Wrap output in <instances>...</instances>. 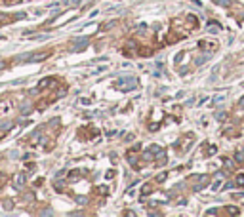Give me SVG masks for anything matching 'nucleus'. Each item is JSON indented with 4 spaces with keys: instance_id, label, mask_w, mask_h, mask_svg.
<instances>
[{
    "instance_id": "f257e3e1",
    "label": "nucleus",
    "mask_w": 244,
    "mask_h": 217,
    "mask_svg": "<svg viewBox=\"0 0 244 217\" xmlns=\"http://www.w3.org/2000/svg\"><path fill=\"white\" fill-rule=\"evenodd\" d=\"M217 40H200L198 42V48L200 50H206V54H214L217 50Z\"/></svg>"
},
{
    "instance_id": "f03ea898",
    "label": "nucleus",
    "mask_w": 244,
    "mask_h": 217,
    "mask_svg": "<svg viewBox=\"0 0 244 217\" xmlns=\"http://www.w3.org/2000/svg\"><path fill=\"white\" fill-rule=\"evenodd\" d=\"M10 111H12V103L10 101H0V116H6Z\"/></svg>"
},
{
    "instance_id": "7ed1b4c3",
    "label": "nucleus",
    "mask_w": 244,
    "mask_h": 217,
    "mask_svg": "<svg viewBox=\"0 0 244 217\" xmlns=\"http://www.w3.org/2000/svg\"><path fill=\"white\" fill-rule=\"evenodd\" d=\"M50 84H55V80L52 76H46V78H42V80L38 82V88H48Z\"/></svg>"
},
{
    "instance_id": "20e7f679",
    "label": "nucleus",
    "mask_w": 244,
    "mask_h": 217,
    "mask_svg": "<svg viewBox=\"0 0 244 217\" xmlns=\"http://www.w3.org/2000/svg\"><path fill=\"white\" fill-rule=\"evenodd\" d=\"M80 175H82V172H80V170H73V172H69V179H71V181H78Z\"/></svg>"
},
{
    "instance_id": "39448f33",
    "label": "nucleus",
    "mask_w": 244,
    "mask_h": 217,
    "mask_svg": "<svg viewBox=\"0 0 244 217\" xmlns=\"http://www.w3.org/2000/svg\"><path fill=\"white\" fill-rule=\"evenodd\" d=\"M187 21H189V27H193V29H197V27H198V19H197V15H189V17H187Z\"/></svg>"
},
{
    "instance_id": "423d86ee",
    "label": "nucleus",
    "mask_w": 244,
    "mask_h": 217,
    "mask_svg": "<svg viewBox=\"0 0 244 217\" xmlns=\"http://www.w3.org/2000/svg\"><path fill=\"white\" fill-rule=\"evenodd\" d=\"M227 213H229V215H239L240 209L236 208V206H227Z\"/></svg>"
},
{
    "instance_id": "0eeeda50",
    "label": "nucleus",
    "mask_w": 244,
    "mask_h": 217,
    "mask_svg": "<svg viewBox=\"0 0 244 217\" xmlns=\"http://www.w3.org/2000/svg\"><path fill=\"white\" fill-rule=\"evenodd\" d=\"M235 185H236V187H244V173H239V175H236Z\"/></svg>"
},
{
    "instance_id": "6e6552de",
    "label": "nucleus",
    "mask_w": 244,
    "mask_h": 217,
    "mask_svg": "<svg viewBox=\"0 0 244 217\" xmlns=\"http://www.w3.org/2000/svg\"><path fill=\"white\" fill-rule=\"evenodd\" d=\"M8 21H10L8 14H0V27H2V25H8Z\"/></svg>"
},
{
    "instance_id": "1a4fd4ad",
    "label": "nucleus",
    "mask_w": 244,
    "mask_h": 217,
    "mask_svg": "<svg viewBox=\"0 0 244 217\" xmlns=\"http://www.w3.org/2000/svg\"><path fill=\"white\" fill-rule=\"evenodd\" d=\"M25 175H17V179H15V187H21V185H25Z\"/></svg>"
},
{
    "instance_id": "9d476101",
    "label": "nucleus",
    "mask_w": 244,
    "mask_h": 217,
    "mask_svg": "<svg viewBox=\"0 0 244 217\" xmlns=\"http://www.w3.org/2000/svg\"><path fill=\"white\" fill-rule=\"evenodd\" d=\"M216 152H217V147H216V145H212V147L206 150V156H214Z\"/></svg>"
},
{
    "instance_id": "9b49d317",
    "label": "nucleus",
    "mask_w": 244,
    "mask_h": 217,
    "mask_svg": "<svg viewBox=\"0 0 244 217\" xmlns=\"http://www.w3.org/2000/svg\"><path fill=\"white\" fill-rule=\"evenodd\" d=\"M166 177H168V173H166V172H162V173H158V175L155 177V179H157L158 183H162V181H166Z\"/></svg>"
},
{
    "instance_id": "f8f14e48",
    "label": "nucleus",
    "mask_w": 244,
    "mask_h": 217,
    "mask_svg": "<svg viewBox=\"0 0 244 217\" xmlns=\"http://www.w3.org/2000/svg\"><path fill=\"white\" fill-rule=\"evenodd\" d=\"M141 192H143V196H147V194H151V185H143V189H141Z\"/></svg>"
},
{
    "instance_id": "ddd939ff",
    "label": "nucleus",
    "mask_w": 244,
    "mask_h": 217,
    "mask_svg": "<svg viewBox=\"0 0 244 217\" xmlns=\"http://www.w3.org/2000/svg\"><path fill=\"white\" fill-rule=\"evenodd\" d=\"M216 2L221 6H231V0H216Z\"/></svg>"
},
{
    "instance_id": "4468645a",
    "label": "nucleus",
    "mask_w": 244,
    "mask_h": 217,
    "mask_svg": "<svg viewBox=\"0 0 244 217\" xmlns=\"http://www.w3.org/2000/svg\"><path fill=\"white\" fill-rule=\"evenodd\" d=\"M235 160H236V162H242V160H244V154H242V152H236Z\"/></svg>"
},
{
    "instance_id": "2eb2a0df",
    "label": "nucleus",
    "mask_w": 244,
    "mask_h": 217,
    "mask_svg": "<svg viewBox=\"0 0 244 217\" xmlns=\"http://www.w3.org/2000/svg\"><path fill=\"white\" fill-rule=\"evenodd\" d=\"M216 213H217V209L212 208V209H208V212H206V215H216Z\"/></svg>"
},
{
    "instance_id": "dca6fc26",
    "label": "nucleus",
    "mask_w": 244,
    "mask_h": 217,
    "mask_svg": "<svg viewBox=\"0 0 244 217\" xmlns=\"http://www.w3.org/2000/svg\"><path fill=\"white\" fill-rule=\"evenodd\" d=\"M225 168H233V160H229V158H225Z\"/></svg>"
},
{
    "instance_id": "f3484780",
    "label": "nucleus",
    "mask_w": 244,
    "mask_h": 217,
    "mask_svg": "<svg viewBox=\"0 0 244 217\" xmlns=\"http://www.w3.org/2000/svg\"><path fill=\"white\" fill-rule=\"evenodd\" d=\"M55 189H57V190H63V183H61V181H57V183H55Z\"/></svg>"
},
{
    "instance_id": "a211bd4d",
    "label": "nucleus",
    "mask_w": 244,
    "mask_h": 217,
    "mask_svg": "<svg viewBox=\"0 0 244 217\" xmlns=\"http://www.w3.org/2000/svg\"><path fill=\"white\" fill-rule=\"evenodd\" d=\"M158 128H160L158 124H149V130H158Z\"/></svg>"
},
{
    "instance_id": "6ab92c4d",
    "label": "nucleus",
    "mask_w": 244,
    "mask_h": 217,
    "mask_svg": "<svg viewBox=\"0 0 244 217\" xmlns=\"http://www.w3.org/2000/svg\"><path fill=\"white\" fill-rule=\"evenodd\" d=\"M4 206H6V209H12V206H14V204H12V202L8 200V202H4Z\"/></svg>"
},
{
    "instance_id": "aec40b11",
    "label": "nucleus",
    "mask_w": 244,
    "mask_h": 217,
    "mask_svg": "<svg viewBox=\"0 0 244 217\" xmlns=\"http://www.w3.org/2000/svg\"><path fill=\"white\" fill-rule=\"evenodd\" d=\"M76 202H78V204H86V198H82V196H78V198H76Z\"/></svg>"
},
{
    "instance_id": "412c9836",
    "label": "nucleus",
    "mask_w": 244,
    "mask_h": 217,
    "mask_svg": "<svg viewBox=\"0 0 244 217\" xmlns=\"http://www.w3.org/2000/svg\"><path fill=\"white\" fill-rule=\"evenodd\" d=\"M219 187H221V183H219V181H217V183H214V187H212V189H214V190H217V189H219Z\"/></svg>"
},
{
    "instance_id": "4be33fe9",
    "label": "nucleus",
    "mask_w": 244,
    "mask_h": 217,
    "mask_svg": "<svg viewBox=\"0 0 244 217\" xmlns=\"http://www.w3.org/2000/svg\"><path fill=\"white\" fill-rule=\"evenodd\" d=\"M240 107H244V97H242V99H240Z\"/></svg>"
},
{
    "instance_id": "5701e85b",
    "label": "nucleus",
    "mask_w": 244,
    "mask_h": 217,
    "mask_svg": "<svg viewBox=\"0 0 244 217\" xmlns=\"http://www.w3.org/2000/svg\"><path fill=\"white\" fill-rule=\"evenodd\" d=\"M4 65H6V63H4V61H0V69H2V67H4Z\"/></svg>"
}]
</instances>
